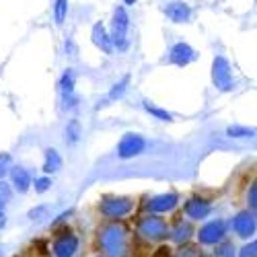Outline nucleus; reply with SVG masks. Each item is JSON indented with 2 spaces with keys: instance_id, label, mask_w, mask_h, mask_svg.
Masks as SVG:
<instances>
[{
  "instance_id": "obj_6",
  "label": "nucleus",
  "mask_w": 257,
  "mask_h": 257,
  "mask_svg": "<svg viewBox=\"0 0 257 257\" xmlns=\"http://www.w3.org/2000/svg\"><path fill=\"white\" fill-rule=\"evenodd\" d=\"M144 148H146V140L140 134H125L119 140L117 157L119 159H134V157L144 153Z\"/></svg>"
},
{
  "instance_id": "obj_3",
  "label": "nucleus",
  "mask_w": 257,
  "mask_h": 257,
  "mask_svg": "<svg viewBox=\"0 0 257 257\" xmlns=\"http://www.w3.org/2000/svg\"><path fill=\"white\" fill-rule=\"evenodd\" d=\"M212 82L214 87L222 93H228L234 89V82H232V72H230V64L224 56H216L212 62Z\"/></svg>"
},
{
  "instance_id": "obj_8",
  "label": "nucleus",
  "mask_w": 257,
  "mask_h": 257,
  "mask_svg": "<svg viewBox=\"0 0 257 257\" xmlns=\"http://www.w3.org/2000/svg\"><path fill=\"white\" fill-rule=\"evenodd\" d=\"M169 60H171V64H175V66H187L189 62L196 60V52H194V48H191V46L179 41V44H175L173 48H171Z\"/></svg>"
},
{
  "instance_id": "obj_30",
  "label": "nucleus",
  "mask_w": 257,
  "mask_h": 257,
  "mask_svg": "<svg viewBox=\"0 0 257 257\" xmlns=\"http://www.w3.org/2000/svg\"><path fill=\"white\" fill-rule=\"evenodd\" d=\"M247 202H249V208H251V210H255V206H257V185H255V183L249 187Z\"/></svg>"
},
{
  "instance_id": "obj_16",
  "label": "nucleus",
  "mask_w": 257,
  "mask_h": 257,
  "mask_svg": "<svg viewBox=\"0 0 257 257\" xmlns=\"http://www.w3.org/2000/svg\"><path fill=\"white\" fill-rule=\"evenodd\" d=\"M11 177H13V185H15V189L19 191V194H25V191L29 189L31 177H29V173L23 167H13L11 169Z\"/></svg>"
},
{
  "instance_id": "obj_1",
  "label": "nucleus",
  "mask_w": 257,
  "mask_h": 257,
  "mask_svg": "<svg viewBox=\"0 0 257 257\" xmlns=\"http://www.w3.org/2000/svg\"><path fill=\"white\" fill-rule=\"evenodd\" d=\"M99 245L107 257H127L130 253V232L119 222H111L101 228Z\"/></svg>"
},
{
  "instance_id": "obj_18",
  "label": "nucleus",
  "mask_w": 257,
  "mask_h": 257,
  "mask_svg": "<svg viewBox=\"0 0 257 257\" xmlns=\"http://www.w3.org/2000/svg\"><path fill=\"white\" fill-rule=\"evenodd\" d=\"M191 234H194V230H191V224L189 222H179L175 226V230H173V241L179 243V245H183V243L189 241Z\"/></svg>"
},
{
  "instance_id": "obj_13",
  "label": "nucleus",
  "mask_w": 257,
  "mask_h": 257,
  "mask_svg": "<svg viewBox=\"0 0 257 257\" xmlns=\"http://www.w3.org/2000/svg\"><path fill=\"white\" fill-rule=\"evenodd\" d=\"M179 198L175 194H163V196H155L153 200L146 202V210L151 212H169L177 206Z\"/></svg>"
},
{
  "instance_id": "obj_23",
  "label": "nucleus",
  "mask_w": 257,
  "mask_h": 257,
  "mask_svg": "<svg viewBox=\"0 0 257 257\" xmlns=\"http://www.w3.org/2000/svg\"><path fill=\"white\" fill-rule=\"evenodd\" d=\"M226 134H228L230 138H251L255 132L251 130V127H243V125H230L228 130H226Z\"/></svg>"
},
{
  "instance_id": "obj_22",
  "label": "nucleus",
  "mask_w": 257,
  "mask_h": 257,
  "mask_svg": "<svg viewBox=\"0 0 257 257\" xmlns=\"http://www.w3.org/2000/svg\"><path fill=\"white\" fill-rule=\"evenodd\" d=\"M78 138H80V123H78V119H72V121H68V127H66V140L70 144H76Z\"/></svg>"
},
{
  "instance_id": "obj_12",
  "label": "nucleus",
  "mask_w": 257,
  "mask_h": 257,
  "mask_svg": "<svg viewBox=\"0 0 257 257\" xmlns=\"http://www.w3.org/2000/svg\"><path fill=\"white\" fill-rule=\"evenodd\" d=\"M210 212H212L210 202H206V200H202V198H191V200L185 204V214H187L191 220H204Z\"/></svg>"
},
{
  "instance_id": "obj_28",
  "label": "nucleus",
  "mask_w": 257,
  "mask_h": 257,
  "mask_svg": "<svg viewBox=\"0 0 257 257\" xmlns=\"http://www.w3.org/2000/svg\"><path fill=\"white\" fill-rule=\"evenodd\" d=\"M175 257H200V253L196 247H183L175 253Z\"/></svg>"
},
{
  "instance_id": "obj_7",
  "label": "nucleus",
  "mask_w": 257,
  "mask_h": 257,
  "mask_svg": "<svg viewBox=\"0 0 257 257\" xmlns=\"http://www.w3.org/2000/svg\"><path fill=\"white\" fill-rule=\"evenodd\" d=\"M224 234H226V224L222 220H212L200 228L198 239L204 245H216L224 239Z\"/></svg>"
},
{
  "instance_id": "obj_33",
  "label": "nucleus",
  "mask_w": 257,
  "mask_h": 257,
  "mask_svg": "<svg viewBox=\"0 0 257 257\" xmlns=\"http://www.w3.org/2000/svg\"><path fill=\"white\" fill-rule=\"evenodd\" d=\"M7 224V216H5V212H0V228H3Z\"/></svg>"
},
{
  "instance_id": "obj_17",
  "label": "nucleus",
  "mask_w": 257,
  "mask_h": 257,
  "mask_svg": "<svg viewBox=\"0 0 257 257\" xmlns=\"http://www.w3.org/2000/svg\"><path fill=\"white\" fill-rule=\"evenodd\" d=\"M60 167H62V157L58 155V151H54V148H48L46 161H44V171L46 173H56V171H60Z\"/></svg>"
},
{
  "instance_id": "obj_10",
  "label": "nucleus",
  "mask_w": 257,
  "mask_h": 257,
  "mask_svg": "<svg viewBox=\"0 0 257 257\" xmlns=\"http://www.w3.org/2000/svg\"><path fill=\"white\" fill-rule=\"evenodd\" d=\"M74 82H76V76H74V70H66L60 78V91H62V99H64V105L66 107H74L76 105V97H74Z\"/></svg>"
},
{
  "instance_id": "obj_24",
  "label": "nucleus",
  "mask_w": 257,
  "mask_h": 257,
  "mask_svg": "<svg viewBox=\"0 0 257 257\" xmlns=\"http://www.w3.org/2000/svg\"><path fill=\"white\" fill-rule=\"evenodd\" d=\"M214 257H234V247L232 243H222L216 247V253H214Z\"/></svg>"
},
{
  "instance_id": "obj_20",
  "label": "nucleus",
  "mask_w": 257,
  "mask_h": 257,
  "mask_svg": "<svg viewBox=\"0 0 257 257\" xmlns=\"http://www.w3.org/2000/svg\"><path fill=\"white\" fill-rule=\"evenodd\" d=\"M66 15H68V0H56V5H54V19H56V23L64 25Z\"/></svg>"
},
{
  "instance_id": "obj_4",
  "label": "nucleus",
  "mask_w": 257,
  "mask_h": 257,
  "mask_svg": "<svg viewBox=\"0 0 257 257\" xmlns=\"http://www.w3.org/2000/svg\"><path fill=\"white\" fill-rule=\"evenodd\" d=\"M127 29H130V17H127L123 7H117L113 13V25H111V44L117 50H125L127 46Z\"/></svg>"
},
{
  "instance_id": "obj_32",
  "label": "nucleus",
  "mask_w": 257,
  "mask_h": 257,
  "mask_svg": "<svg viewBox=\"0 0 257 257\" xmlns=\"http://www.w3.org/2000/svg\"><path fill=\"white\" fill-rule=\"evenodd\" d=\"M169 249H159V253L155 255V257H169V253H167Z\"/></svg>"
},
{
  "instance_id": "obj_19",
  "label": "nucleus",
  "mask_w": 257,
  "mask_h": 257,
  "mask_svg": "<svg viewBox=\"0 0 257 257\" xmlns=\"http://www.w3.org/2000/svg\"><path fill=\"white\" fill-rule=\"evenodd\" d=\"M144 109L151 115H155L157 119H161V121H171V119H173V115H171L169 111H165V109H161V107L153 105L151 101H144Z\"/></svg>"
},
{
  "instance_id": "obj_29",
  "label": "nucleus",
  "mask_w": 257,
  "mask_h": 257,
  "mask_svg": "<svg viewBox=\"0 0 257 257\" xmlns=\"http://www.w3.org/2000/svg\"><path fill=\"white\" fill-rule=\"evenodd\" d=\"M9 163H11V157L9 155H0V179H3L9 173Z\"/></svg>"
},
{
  "instance_id": "obj_34",
  "label": "nucleus",
  "mask_w": 257,
  "mask_h": 257,
  "mask_svg": "<svg viewBox=\"0 0 257 257\" xmlns=\"http://www.w3.org/2000/svg\"><path fill=\"white\" fill-rule=\"evenodd\" d=\"M125 5H136V0H123Z\"/></svg>"
},
{
  "instance_id": "obj_15",
  "label": "nucleus",
  "mask_w": 257,
  "mask_h": 257,
  "mask_svg": "<svg viewBox=\"0 0 257 257\" xmlns=\"http://www.w3.org/2000/svg\"><path fill=\"white\" fill-rule=\"evenodd\" d=\"M93 41L99 50H103L105 54H111L113 52V44H111V37L107 35L103 23H95L93 25Z\"/></svg>"
},
{
  "instance_id": "obj_2",
  "label": "nucleus",
  "mask_w": 257,
  "mask_h": 257,
  "mask_svg": "<svg viewBox=\"0 0 257 257\" xmlns=\"http://www.w3.org/2000/svg\"><path fill=\"white\" fill-rule=\"evenodd\" d=\"M138 234L146 241H163L169 237V226L159 216H144L138 222Z\"/></svg>"
},
{
  "instance_id": "obj_27",
  "label": "nucleus",
  "mask_w": 257,
  "mask_h": 257,
  "mask_svg": "<svg viewBox=\"0 0 257 257\" xmlns=\"http://www.w3.org/2000/svg\"><path fill=\"white\" fill-rule=\"evenodd\" d=\"M241 257H257V243L251 241L249 245H245L241 249Z\"/></svg>"
},
{
  "instance_id": "obj_11",
  "label": "nucleus",
  "mask_w": 257,
  "mask_h": 257,
  "mask_svg": "<svg viewBox=\"0 0 257 257\" xmlns=\"http://www.w3.org/2000/svg\"><path fill=\"white\" fill-rule=\"evenodd\" d=\"M232 228L237 230L239 237L247 239L251 237V234L255 232V216H253V212H239L237 216H234L232 220Z\"/></svg>"
},
{
  "instance_id": "obj_31",
  "label": "nucleus",
  "mask_w": 257,
  "mask_h": 257,
  "mask_svg": "<svg viewBox=\"0 0 257 257\" xmlns=\"http://www.w3.org/2000/svg\"><path fill=\"white\" fill-rule=\"evenodd\" d=\"M44 212H46V206H41V208H37V210H31V212H29V218L39 220V216H41V214H44Z\"/></svg>"
},
{
  "instance_id": "obj_26",
  "label": "nucleus",
  "mask_w": 257,
  "mask_h": 257,
  "mask_svg": "<svg viewBox=\"0 0 257 257\" xmlns=\"http://www.w3.org/2000/svg\"><path fill=\"white\" fill-rule=\"evenodd\" d=\"M50 185H52V179H50V177H39V179H35V191H37V194H46V191L50 189Z\"/></svg>"
},
{
  "instance_id": "obj_14",
  "label": "nucleus",
  "mask_w": 257,
  "mask_h": 257,
  "mask_svg": "<svg viewBox=\"0 0 257 257\" xmlns=\"http://www.w3.org/2000/svg\"><path fill=\"white\" fill-rule=\"evenodd\" d=\"M165 13L173 23H187L191 17V9L185 3H171V5H167Z\"/></svg>"
},
{
  "instance_id": "obj_21",
  "label": "nucleus",
  "mask_w": 257,
  "mask_h": 257,
  "mask_svg": "<svg viewBox=\"0 0 257 257\" xmlns=\"http://www.w3.org/2000/svg\"><path fill=\"white\" fill-rule=\"evenodd\" d=\"M127 84H130V76H123L119 82H115V84H113V89L109 91V99L115 101V99L123 97V93H125V89H127Z\"/></svg>"
},
{
  "instance_id": "obj_9",
  "label": "nucleus",
  "mask_w": 257,
  "mask_h": 257,
  "mask_svg": "<svg viewBox=\"0 0 257 257\" xmlns=\"http://www.w3.org/2000/svg\"><path fill=\"white\" fill-rule=\"evenodd\" d=\"M76 249H78V239L70 232H64L54 243V255L56 257H74Z\"/></svg>"
},
{
  "instance_id": "obj_5",
  "label": "nucleus",
  "mask_w": 257,
  "mask_h": 257,
  "mask_svg": "<svg viewBox=\"0 0 257 257\" xmlns=\"http://www.w3.org/2000/svg\"><path fill=\"white\" fill-rule=\"evenodd\" d=\"M132 210H134V202L130 198H107L101 204V212L111 220L123 218L125 214H130Z\"/></svg>"
},
{
  "instance_id": "obj_25",
  "label": "nucleus",
  "mask_w": 257,
  "mask_h": 257,
  "mask_svg": "<svg viewBox=\"0 0 257 257\" xmlns=\"http://www.w3.org/2000/svg\"><path fill=\"white\" fill-rule=\"evenodd\" d=\"M11 202V189H9V185L3 181L0 183V212L5 210V206Z\"/></svg>"
}]
</instances>
